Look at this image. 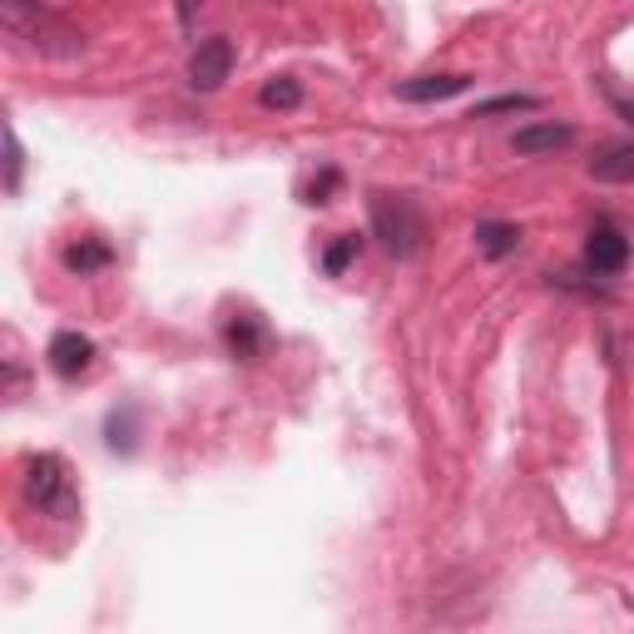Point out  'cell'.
Instances as JSON below:
<instances>
[{
	"label": "cell",
	"instance_id": "1",
	"mask_svg": "<svg viewBox=\"0 0 634 634\" xmlns=\"http://www.w3.org/2000/svg\"><path fill=\"white\" fill-rule=\"evenodd\" d=\"M0 20H6V40L20 55H35V60H80L84 55V30H75L60 10H50L45 0H0Z\"/></svg>",
	"mask_w": 634,
	"mask_h": 634
},
{
	"label": "cell",
	"instance_id": "2",
	"mask_svg": "<svg viewBox=\"0 0 634 634\" xmlns=\"http://www.w3.org/2000/svg\"><path fill=\"white\" fill-rule=\"evenodd\" d=\"M372 234L382 238V248L392 258H417L421 243H427V218H421L417 198L372 188Z\"/></svg>",
	"mask_w": 634,
	"mask_h": 634
},
{
	"label": "cell",
	"instance_id": "3",
	"mask_svg": "<svg viewBox=\"0 0 634 634\" xmlns=\"http://www.w3.org/2000/svg\"><path fill=\"white\" fill-rule=\"evenodd\" d=\"M25 501L35 505V511L45 515H75V491H70V471L65 461L55 457V451H35V457H25Z\"/></svg>",
	"mask_w": 634,
	"mask_h": 634
},
{
	"label": "cell",
	"instance_id": "4",
	"mask_svg": "<svg viewBox=\"0 0 634 634\" xmlns=\"http://www.w3.org/2000/svg\"><path fill=\"white\" fill-rule=\"evenodd\" d=\"M234 40L214 35V40H198L194 55H188V84H194L198 94H214L224 90V80L234 75Z\"/></svg>",
	"mask_w": 634,
	"mask_h": 634
},
{
	"label": "cell",
	"instance_id": "5",
	"mask_svg": "<svg viewBox=\"0 0 634 634\" xmlns=\"http://www.w3.org/2000/svg\"><path fill=\"white\" fill-rule=\"evenodd\" d=\"M630 263V238L620 234L615 224H595L585 238V268L595 273V278H615V273H625Z\"/></svg>",
	"mask_w": 634,
	"mask_h": 634
},
{
	"label": "cell",
	"instance_id": "6",
	"mask_svg": "<svg viewBox=\"0 0 634 634\" xmlns=\"http://www.w3.org/2000/svg\"><path fill=\"white\" fill-rule=\"evenodd\" d=\"M50 372L65 377V382H75V377H84L94 367V342L84 333H75V327H65V333L50 337Z\"/></svg>",
	"mask_w": 634,
	"mask_h": 634
},
{
	"label": "cell",
	"instance_id": "7",
	"mask_svg": "<svg viewBox=\"0 0 634 634\" xmlns=\"http://www.w3.org/2000/svg\"><path fill=\"white\" fill-rule=\"evenodd\" d=\"M471 90V75H411V80H397V100L407 104H437V100H451V94H467Z\"/></svg>",
	"mask_w": 634,
	"mask_h": 634
},
{
	"label": "cell",
	"instance_id": "8",
	"mask_svg": "<svg viewBox=\"0 0 634 634\" xmlns=\"http://www.w3.org/2000/svg\"><path fill=\"white\" fill-rule=\"evenodd\" d=\"M515 154H555V150H570L575 144V130L570 124H525V130H515Z\"/></svg>",
	"mask_w": 634,
	"mask_h": 634
},
{
	"label": "cell",
	"instance_id": "9",
	"mask_svg": "<svg viewBox=\"0 0 634 634\" xmlns=\"http://www.w3.org/2000/svg\"><path fill=\"white\" fill-rule=\"evenodd\" d=\"M228 347H234V357H243V362H258V357L268 352V327L253 313L228 317Z\"/></svg>",
	"mask_w": 634,
	"mask_h": 634
},
{
	"label": "cell",
	"instance_id": "10",
	"mask_svg": "<svg viewBox=\"0 0 634 634\" xmlns=\"http://www.w3.org/2000/svg\"><path fill=\"white\" fill-rule=\"evenodd\" d=\"M590 178L600 184H634V144H610L605 154L590 158Z\"/></svg>",
	"mask_w": 634,
	"mask_h": 634
},
{
	"label": "cell",
	"instance_id": "11",
	"mask_svg": "<svg viewBox=\"0 0 634 634\" xmlns=\"http://www.w3.org/2000/svg\"><path fill=\"white\" fill-rule=\"evenodd\" d=\"M476 248H481L485 258H505V253L521 248V228L501 224V218H481V224H476Z\"/></svg>",
	"mask_w": 634,
	"mask_h": 634
},
{
	"label": "cell",
	"instance_id": "12",
	"mask_svg": "<svg viewBox=\"0 0 634 634\" xmlns=\"http://www.w3.org/2000/svg\"><path fill=\"white\" fill-rule=\"evenodd\" d=\"M110 258L114 253L104 248L100 238H80V243H70L65 248V268L70 273H100V268H110Z\"/></svg>",
	"mask_w": 634,
	"mask_h": 634
},
{
	"label": "cell",
	"instance_id": "13",
	"mask_svg": "<svg viewBox=\"0 0 634 634\" xmlns=\"http://www.w3.org/2000/svg\"><path fill=\"white\" fill-rule=\"evenodd\" d=\"M258 100H263V110H298V104H303V84L293 75H273L258 90Z\"/></svg>",
	"mask_w": 634,
	"mask_h": 634
},
{
	"label": "cell",
	"instance_id": "14",
	"mask_svg": "<svg viewBox=\"0 0 634 634\" xmlns=\"http://www.w3.org/2000/svg\"><path fill=\"white\" fill-rule=\"evenodd\" d=\"M535 94H501V100H481L471 110V120H491V114H521V110H535Z\"/></svg>",
	"mask_w": 634,
	"mask_h": 634
},
{
	"label": "cell",
	"instance_id": "15",
	"mask_svg": "<svg viewBox=\"0 0 634 634\" xmlns=\"http://www.w3.org/2000/svg\"><path fill=\"white\" fill-rule=\"evenodd\" d=\"M20 168H25V154H20V134L6 124V194L20 188Z\"/></svg>",
	"mask_w": 634,
	"mask_h": 634
},
{
	"label": "cell",
	"instance_id": "16",
	"mask_svg": "<svg viewBox=\"0 0 634 634\" xmlns=\"http://www.w3.org/2000/svg\"><path fill=\"white\" fill-rule=\"evenodd\" d=\"M352 258H357V238H352V234H347V238H337V243H333V248H327L323 268H327V273H333V278H337V273H342V268H347V263H352Z\"/></svg>",
	"mask_w": 634,
	"mask_h": 634
},
{
	"label": "cell",
	"instance_id": "17",
	"mask_svg": "<svg viewBox=\"0 0 634 634\" xmlns=\"http://www.w3.org/2000/svg\"><path fill=\"white\" fill-rule=\"evenodd\" d=\"M337 188V168H323V174L308 184V204H327V194Z\"/></svg>",
	"mask_w": 634,
	"mask_h": 634
},
{
	"label": "cell",
	"instance_id": "18",
	"mask_svg": "<svg viewBox=\"0 0 634 634\" xmlns=\"http://www.w3.org/2000/svg\"><path fill=\"white\" fill-rule=\"evenodd\" d=\"M194 10H198V0H178V20L184 25H194Z\"/></svg>",
	"mask_w": 634,
	"mask_h": 634
},
{
	"label": "cell",
	"instance_id": "19",
	"mask_svg": "<svg viewBox=\"0 0 634 634\" xmlns=\"http://www.w3.org/2000/svg\"><path fill=\"white\" fill-rule=\"evenodd\" d=\"M615 110H620V114H625V120L634 124V104H630V100H615Z\"/></svg>",
	"mask_w": 634,
	"mask_h": 634
}]
</instances>
